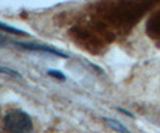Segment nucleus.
I'll return each mask as SVG.
<instances>
[{
    "instance_id": "obj_8",
    "label": "nucleus",
    "mask_w": 160,
    "mask_h": 133,
    "mask_svg": "<svg viewBox=\"0 0 160 133\" xmlns=\"http://www.w3.org/2000/svg\"><path fill=\"white\" fill-rule=\"evenodd\" d=\"M120 112H122V113H124L126 115H128V117H132V118H134V115L130 112H128V111H126V109H123V108H117Z\"/></svg>"
},
{
    "instance_id": "obj_2",
    "label": "nucleus",
    "mask_w": 160,
    "mask_h": 133,
    "mask_svg": "<svg viewBox=\"0 0 160 133\" xmlns=\"http://www.w3.org/2000/svg\"><path fill=\"white\" fill-rule=\"evenodd\" d=\"M17 45L24 48L27 50H33V51H44L48 53H54V55H58L61 57H67V55L65 53H62L60 50L55 49V48L46 47V45H40V44H35V43H23V42H18L16 43Z\"/></svg>"
},
{
    "instance_id": "obj_3",
    "label": "nucleus",
    "mask_w": 160,
    "mask_h": 133,
    "mask_svg": "<svg viewBox=\"0 0 160 133\" xmlns=\"http://www.w3.org/2000/svg\"><path fill=\"white\" fill-rule=\"evenodd\" d=\"M103 120L105 121V124H107L108 126L110 127V128H112L113 131H116V132H118V133H132L129 130H128L127 127L122 124V122L117 121V120L111 119V118H103Z\"/></svg>"
},
{
    "instance_id": "obj_6",
    "label": "nucleus",
    "mask_w": 160,
    "mask_h": 133,
    "mask_svg": "<svg viewBox=\"0 0 160 133\" xmlns=\"http://www.w3.org/2000/svg\"><path fill=\"white\" fill-rule=\"evenodd\" d=\"M48 75H50L52 77H55V79H58V80L63 81L66 79L65 74H62L61 71H59V70H48Z\"/></svg>"
},
{
    "instance_id": "obj_5",
    "label": "nucleus",
    "mask_w": 160,
    "mask_h": 133,
    "mask_svg": "<svg viewBox=\"0 0 160 133\" xmlns=\"http://www.w3.org/2000/svg\"><path fill=\"white\" fill-rule=\"evenodd\" d=\"M0 74H6V75H10L12 77H17V79L22 77V75L18 71H16L11 68H7V66H0Z\"/></svg>"
},
{
    "instance_id": "obj_4",
    "label": "nucleus",
    "mask_w": 160,
    "mask_h": 133,
    "mask_svg": "<svg viewBox=\"0 0 160 133\" xmlns=\"http://www.w3.org/2000/svg\"><path fill=\"white\" fill-rule=\"evenodd\" d=\"M0 29H1V30H5L7 32L20 34V36H22V34H27V32H24V31H22V30H18V29H16V27L10 26V25H6V24H4V23H0Z\"/></svg>"
},
{
    "instance_id": "obj_1",
    "label": "nucleus",
    "mask_w": 160,
    "mask_h": 133,
    "mask_svg": "<svg viewBox=\"0 0 160 133\" xmlns=\"http://www.w3.org/2000/svg\"><path fill=\"white\" fill-rule=\"evenodd\" d=\"M4 125L11 133H31L33 128L29 114L19 109L8 112L4 118Z\"/></svg>"
},
{
    "instance_id": "obj_7",
    "label": "nucleus",
    "mask_w": 160,
    "mask_h": 133,
    "mask_svg": "<svg viewBox=\"0 0 160 133\" xmlns=\"http://www.w3.org/2000/svg\"><path fill=\"white\" fill-rule=\"evenodd\" d=\"M7 45V38L5 36L0 34V47H6Z\"/></svg>"
}]
</instances>
